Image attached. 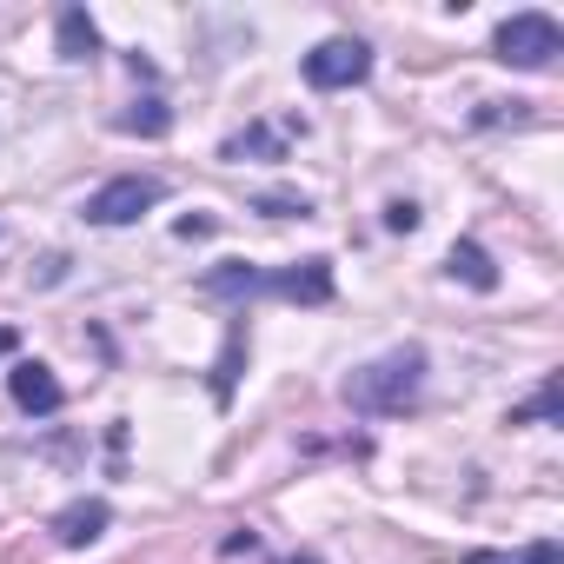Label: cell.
Wrapping results in <instances>:
<instances>
[{
    "instance_id": "6da1fadb",
    "label": "cell",
    "mask_w": 564,
    "mask_h": 564,
    "mask_svg": "<svg viewBox=\"0 0 564 564\" xmlns=\"http://www.w3.org/2000/svg\"><path fill=\"white\" fill-rule=\"evenodd\" d=\"M419 399H425V352L419 346H392L346 379V405L366 419H405Z\"/></svg>"
},
{
    "instance_id": "7a4b0ae2",
    "label": "cell",
    "mask_w": 564,
    "mask_h": 564,
    "mask_svg": "<svg viewBox=\"0 0 564 564\" xmlns=\"http://www.w3.org/2000/svg\"><path fill=\"white\" fill-rule=\"evenodd\" d=\"M491 54L505 61V67H524V74H544L557 54H564V28L551 21V14H538V8H524V14H511V21H498V34H491Z\"/></svg>"
},
{
    "instance_id": "3957f363",
    "label": "cell",
    "mask_w": 564,
    "mask_h": 564,
    "mask_svg": "<svg viewBox=\"0 0 564 564\" xmlns=\"http://www.w3.org/2000/svg\"><path fill=\"white\" fill-rule=\"evenodd\" d=\"M166 199V180L160 173H120V180H107L94 199H87V219L94 226H133L140 213H153Z\"/></svg>"
},
{
    "instance_id": "277c9868",
    "label": "cell",
    "mask_w": 564,
    "mask_h": 564,
    "mask_svg": "<svg viewBox=\"0 0 564 564\" xmlns=\"http://www.w3.org/2000/svg\"><path fill=\"white\" fill-rule=\"evenodd\" d=\"M366 74H372V47L352 41V34H333V41H319V47L306 54V87H319V94H346V87H359Z\"/></svg>"
},
{
    "instance_id": "5b68a950",
    "label": "cell",
    "mask_w": 564,
    "mask_h": 564,
    "mask_svg": "<svg viewBox=\"0 0 564 564\" xmlns=\"http://www.w3.org/2000/svg\"><path fill=\"white\" fill-rule=\"evenodd\" d=\"M8 392H14V405H21L28 419H54V412L67 405V386H61L54 366H41V359H14Z\"/></svg>"
},
{
    "instance_id": "8992f818",
    "label": "cell",
    "mask_w": 564,
    "mask_h": 564,
    "mask_svg": "<svg viewBox=\"0 0 564 564\" xmlns=\"http://www.w3.org/2000/svg\"><path fill=\"white\" fill-rule=\"evenodd\" d=\"M259 293L300 300V306H326L333 300V259H300L286 272H259Z\"/></svg>"
},
{
    "instance_id": "52a82bcc",
    "label": "cell",
    "mask_w": 564,
    "mask_h": 564,
    "mask_svg": "<svg viewBox=\"0 0 564 564\" xmlns=\"http://www.w3.org/2000/svg\"><path fill=\"white\" fill-rule=\"evenodd\" d=\"M107 524H113V505H107V498H74V505H61V511H54V524H47V531H54V544H61V551H87Z\"/></svg>"
},
{
    "instance_id": "ba28073f",
    "label": "cell",
    "mask_w": 564,
    "mask_h": 564,
    "mask_svg": "<svg viewBox=\"0 0 564 564\" xmlns=\"http://www.w3.org/2000/svg\"><path fill=\"white\" fill-rule=\"evenodd\" d=\"M293 133H306V120H286V127L252 120L246 133H232V140L219 147V160H286V140H293Z\"/></svg>"
},
{
    "instance_id": "9c48e42d",
    "label": "cell",
    "mask_w": 564,
    "mask_h": 564,
    "mask_svg": "<svg viewBox=\"0 0 564 564\" xmlns=\"http://www.w3.org/2000/svg\"><path fill=\"white\" fill-rule=\"evenodd\" d=\"M445 272H452V279H465L471 293H498V265H491V252H485L478 239H458V246H452V259H445Z\"/></svg>"
},
{
    "instance_id": "30bf717a",
    "label": "cell",
    "mask_w": 564,
    "mask_h": 564,
    "mask_svg": "<svg viewBox=\"0 0 564 564\" xmlns=\"http://www.w3.org/2000/svg\"><path fill=\"white\" fill-rule=\"evenodd\" d=\"M199 293H213V300H246V293H259V265L226 259V265H213V272L199 279Z\"/></svg>"
},
{
    "instance_id": "8fae6325",
    "label": "cell",
    "mask_w": 564,
    "mask_h": 564,
    "mask_svg": "<svg viewBox=\"0 0 564 564\" xmlns=\"http://www.w3.org/2000/svg\"><path fill=\"white\" fill-rule=\"evenodd\" d=\"M100 54V28L87 21V8H61V61H94Z\"/></svg>"
},
{
    "instance_id": "7c38bea8",
    "label": "cell",
    "mask_w": 564,
    "mask_h": 564,
    "mask_svg": "<svg viewBox=\"0 0 564 564\" xmlns=\"http://www.w3.org/2000/svg\"><path fill=\"white\" fill-rule=\"evenodd\" d=\"M465 564H564V544L538 538V544H518V551H471Z\"/></svg>"
},
{
    "instance_id": "4fadbf2b",
    "label": "cell",
    "mask_w": 564,
    "mask_h": 564,
    "mask_svg": "<svg viewBox=\"0 0 564 564\" xmlns=\"http://www.w3.org/2000/svg\"><path fill=\"white\" fill-rule=\"evenodd\" d=\"M166 127H173V113H166L160 94H147V100H133V113H120V133H147V140H160Z\"/></svg>"
},
{
    "instance_id": "5bb4252c",
    "label": "cell",
    "mask_w": 564,
    "mask_h": 564,
    "mask_svg": "<svg viewBox=\"0 0 564 564\" xmlns=\"http://www.w3.org/2000/svg\"><path fill=\"white\" fill-rule=\"evenodd\" d=\"M531 419H557V379H551L531 405H511V425H531Z\"/></svg>"
},
{
    "instance_id": "9a60e30c",
    "label": "cell",
    "mask_w": 564,
    "mask_h": 564,
    "mask_svg": "<svg viewBox=\"0 0 564 564\" xmlns=\"http://www.w3.org/2000/svg\"><path fill=\"white\" fill-rule=\"evenodd\" d=\"M419 219H425V213H419L412 199H392V206H386V226H392V232H419Z\"/></svg>"
},
{
    "instance_id": "2e32d148",
    "label": "cell",
    "mask_w": 564,
    "mask_h": 564,
    "mask_svg": "<svg viewBox=\"0 0 564 564\" xmlns=\"http://www.w3.org/2000/svg\"><path fill=\"white\" fill-rule=\"evenodd\" d=\"M14 352H21V339H14L8 326H0V359H14Z\"/></svg>"
}]
</instances>
